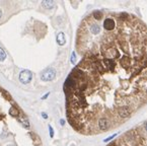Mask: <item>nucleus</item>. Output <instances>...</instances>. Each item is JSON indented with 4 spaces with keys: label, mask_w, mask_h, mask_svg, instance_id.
Segmentation results:
<instances>
[{
    "label": "nucleus",
    "mask_w": 147,
    "mask_h": 146,
    "mask_svg": "<svg viewBox=\"0 0 147 146\" xmlns=\"http://www.w3.org/2000/svg\"><path fill=\"white\" fill-rule=\"evenodd\" d=\"M144 128H145V130H146V131H147V123H146V124H145V126H144Z\"/></svg>",
    "instance_id": "nucleus-19"
},
{
    "label": "nucleus",
    "mask_w": 147,
    "mask_h": 146,
    "mask_svg": "<svg viewBox=\"0 0 147 146\" xmlns=\"http://www.w3.org/2000/svg\"><path fill=\"white\" fill-rule=\"evenodd\" d=\"M57 43H58V45H60V46H63L65 45V43H66V39H65V35L64 33H59L57 35Z\"/></svg>",
    "instance_id": "nucleus-6"
},
{
    "label": "nucleus",
    "mask_w": 147,
    "mask_h": 146,
    "mask_svg": "<svg viewBox=\"0 0 147 146\" xmlns=\"http://www.w3.org/2000/svg\"><path fill=\"white\" fill-rule=\"evenodd\" d=\"M42 5H43L44 7L48 8V9H51V8L55 5V3H54V1H43Z\"/></svg>",
    "instance_id": "nucleus-8"
},
{
    "label": "nucleus",
    "mask_w": 147,
    "mask_h": 146,
    "mask_svg": "<svg viewBox=\"0 0 147 146\" xmlns=\"http://www.w3.org/2000/svg\"><path fill=\"white\" fill-rule=\"evenodd\" d=\"M104 27L107 31H113L116 27V21L112 17H107L104 21Z\"/></svg>",
    "instance_id": "nucleus-4"
},
{
    "label": "nucleus",
    "mask_w": 147,
    "mask_h": 146,
    "mask_svg": "<svg viewBox=\"0 0 147 146\" xmlns=\"http://www.w3.org/2000/svg\"><path fill=\"white\" fill-rule=\"evenodd\" d=\"M118 115L121 118H128L131 116V109L129 107H120L118 110Z\"/></svg>",
    "instance_id": "nucleus-3"
},
{
    "label": "nucleus",
    "mask_w": 147,
    "mask_h": 146,
    "mask_svg": "<svg viewBox=\"0 0 147 146\" xmlns=\"http://www.w3.org/2000/svg\"><path fill=\"white\" fill-rule=\"evenodd\" d=\"M9 114L12 115V116H18V112H17V110H16L15 108H13V107L9 110Z\"/></svg>",
    "instance_id": "nucleus-11"
},
{
    "label": "nucleus",
    "mask_w": 147,
    "mask_h": 146,
    "mask_svg": "<svg viewBox=\"0 0 147 146\" xmlns=\"http://www.w3.org/2000/svg\"><path fill=\"white\" fill-rule=\"evenodd\" d=\"M6 59V53L2 48H0V61H4Z\"/></svg>",
    "instance_id": "nucleus-10"
},
{
    "label": "nucleus",
    "mask_w": 147,
    "mask_h": 146,
    "mask_svg": "<svg viewBox=\"0 0 147 146\" xmlns=\"http://www.w3.org/2000/svg\"><path fill=\"white\" fill-rule=\"evenodd\" d=\"M92 15H93V17H94L95 19H100V18L102 17V13H101L99 10H95V11H93Z\"/></svg>",
    "instance_id": "nucleus-9"
},
{
    "label": "nucleus",
    "mask_w": 147,
    "mask_h": 146,
    "mask_svg": "<svg viewBox=\"0 0 147 146\" xmlns=\"http://www.w3.org/2000/svg\"><path fill=\"white\" fill-rule=\"evenodd\" d=\"M90 33L93 35H97L100 33V26L96 23H93L90 25Z\"/></svg>",
    "instance_id": "nucleus-7"
},
{
    "label": "nucleus",
    "mask_w": 147,
    "mask_h": 146,
    "mask_svg": "<svg viewBox=\"0 0 147 146\" xmlns=\"http://www.w3.org/2000/svg\"><path fill=\"white\" fill-rule=\"evenodd\" d=\"M60 124H61L62 126H64V124H65V121H64V120H60Z\"/></svg>",
    "instance_id": "nucleus-17"
},
{
    "label": "nucleus",
    "mask_w": 147,
    "mask_h": 146,
    "mask_svg": "<svg viewBox=\"0 0 147 146\" xmlns=\"http://www.w3.org/2000/svg\"><path fill=\"white\" fill-rule=\"evenodd\" d=\"M109 127H110V122H109V120L107 118H101L98 121V128H99V130L106 131V130L109 129Z\"/></svg>",
    "instance_id": "nucleus-5"
},
{
    "label": "nucleus",
    "mask_w": 147,
    "mask_h": 146,
    "mask_svg": "<svg viewBox=\"0 0 147 146\" xmlns=\"http://www.w3.org/2000/svg\"><path fill=\"white\" fill-rule=\"evenodd\" d=\"M71 63L73 65L76 64V56H75V52H72V55H71Z\"/></svg>",
    "instance_id": "nucleus-12"
},
{
    "label": "nucleus",
    "mask_w": 147,
    "mask_h": 146,
    "mask_svg": "<svg viewBox=\"0 0 147 146\" xmlns=\"http://www.w3.org/2000/svg\"><path fill=\"white\" fill-rule=\"evenodd\" d=\"M49 94H50V93H47V94H45V95H44V96L42 97V99H46V98L49 96Z\"/></svg>",
    "instance_id": "nucleus-16"
},
{
    "label": "nucleus",
    "mask_w": 147,
    "mask_h": 146,
    "mask_svg": "<svg viewBox=\"0 0 147 146\" xmlns=\"http://www.w3.org/2000/svg\"><path fill=\"white\" fill-rule=\"evenodd\" d=\"M42 117H43L44 119H48V115L46 113H42Z\"/></svg>",
    "instance_id": "nucleus-15"
},
{
    "label": "nucleus",
    "mask_w": 147,
    "mask_h": 146,
    "mask_svg": "<svg viewBox=\"0 0 147 146\" xmlns=\"http://www.w3.org/2000/svg\"><path fill=\"white\" fill-rule=\"evenodd\" d=\"M56 77V71L53 68H47L41 74V79L43 81H52Z\"/></svg>",
    "instance_id": "nucleus-1"
},
{
    "label": "nucleus",
    "mask_w": 147,
    "mask_h": 146,
    "mask_svg": "<svg viewBox=\"0 0 147 146\" xmlns=\"http://www.w3.org/2000/svg\"><path fill=\"white\" fill-rule=\"evenodd\" d=\"M33 79V73L28 70H22L20 73H19V81L24 83V84H27L32 81Z\"/></svg>",
    "instance_id": "nucleus-2"
},
{
    "label": "nucleus",
    "mask_w": 147,
    "mask_h": 146,
    "mask_svg": "<svg viewBox=\"0 0 147 146\" xmlns=\"http://www.w3.org/2000/svg\"><path fill=\"white\" fill-rule=\"evenodd\" d=\"M49 131H50V137L53 138L54 137V130H53V128L50 125H49Z\"/></svg>",
    "instance_id": "nucleus-13"
},
{
    "label": "nucleus",
    "mask_w": 147,
    "mask_h": 146,
    "mask_svg": "<svg viewBox=\"0 0 147 146\" xmlns=\"http://www.w3.org/2000/svg\"><path fill=\"white\" fill-rule=\"evenodd\" d=\"M1 16H2V10L0 9V17H1Z\"/></svg>",
    "instance_id": "nucleus-18"
},
{
    "label": "nucleus",
    "mask_w": 147,
    "mask_h": 146,
    "mask_svg": "<svg viewBox=\"0 0 147 146\" xmlns=\"http://www.w3.org/2000/svg\"><path fill=\"white\" fill-rule=\"evenodd\" d=\"M116 136H117V134H114V135H112L111 137H109V138H107V139H105V140H104V142H108V141H110V140H112V139H113L114 137H116Z\"/></svg>",
    "instance_id": "nucleus-14"
}]
</instances>
